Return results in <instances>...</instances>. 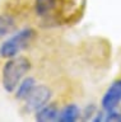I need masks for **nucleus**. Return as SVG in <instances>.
Returning a JSON list of instances; mask_svg holds the SVG:
<instances>
[{"mask_svg":"<svg viewBox=\"0 0 121 122\" xmlns=\"http://www.w3.org/2000/svg\"><path fill=\"white\" fill-rule=\"evenodd\" d=\"M31 69V62L24 56H14L1 69V84L5 92L13 93Z\"/></svg>","mask_w":121,"mask_h":122,"instance_id":"nucleus-1","label":"nucleus"},{"mask_svg":"<svg viewBox=\"0 0 121 122\" xmlns=\"http://www.w3.org/2000/svg\"><path fill=\"white\" fill-rule=\"evenodd\" d=\"M36 85V80L32 76H28V78H24L22 81L19 83V85L17 86V92H16V98L19 99V101H23V99L27 98V95L31 93V90L33 89V86Z\"/></svg>","mask_w":121,"mask_h":122,"instance_id":"nucleus-7","label":"nucleus"},{"mask_svg":"<svg viewBox=\"0 0 121 122\" xmlns=\"http://www.w3.org/2000/svg\"><path fill=\"white\" fill-rule=\"evenodd\" d=\"M80 109L77 104H68L60 111L59 122H75L80 117Z\"/></svg>","mask_w":121,"mask_h":122,"instance_id":"nucleus-6","label":"nucleus"},{"mask_svg":"<svg viewBox=\"0 0 121 122\" xmlns=\"http://www.w3.org/2000/svg\"><path fill=\"white\" fill-rule=\"evenodd\" d=\"M35 37L36 30L33 28H23L18 30L0 45V56L3 59H12L18 56L24 48L28 47Z\"/></svg>","mask_w":121,"mask_h":122,"instance_id":"nucleus-2","label":"nucleus"},{"mask_svg":"<svg viewBox=\"0 0 121 122\" xmlns=\"http://www.w3.org/2000/svg\"><path fill=\"white\" fill-rule=\"evenodd\" d=\"M94 109H96V107H94V106H90V107L88 106V107H87V108L84 109V112H83V114H82V116H83V120H84V121L90 120V117L93 116Z\"/></svg>","mask_w":121,"mask_h":122,"instance_id":"nucleus-10","label":"nucleus"},{"mask_svg":"<svg viewBox=\"0 0 121 122\" xmlns=\"http://www.w3.org/2000/svg\"><path fill=\"white\" fill-rule=\"evenodd\" d=\"M105 121L121 122V113L115 112V109H113V111H110V112H106V114H105Z\"/></svg>","mask_w":121,"mask_h":122,"instance_id":"nucleus-9","label":"nucleus"},{"mask_svg":"<svg viewBox=\"0 0 121 122\" xmlns=\"http://www.w3.org/2000/svg\"><path fill=\"white\" fill-rule=\"evenodd\" d=\"M51 89L46 85H36L33 86V89L31 90V93L27 95V98L24 99L26 104L24 108L27 112H37L38 109H41L42 107H45L48 103V101L51 99Z\"/></svg>","mask_w":121,"mask_h":122,"instance_id":"nucleus-3","label":"nucleus"},{"mask_svg":"<svg viewBox=\"0 0 121 122\" xmlns=\"http://www.w3.org/2000/svg\"><path fill=\"white\" fill-rule=\"evenodd\" d=\"M60 111L55 104H46L36 112V121L38 122H52L59 120Z\"/></svg>","mask_w":121,"mask_h":122,"instance_id":"nucleus-5","label":"nucleus"},{"mask_svg":"<svg viewBox=\"0 0 121 122\" xmlns=\"http://www.w3.org/2000/svg\"><path fill=\"white\" fill-rule=\"evenodd\" d=\"M120 102H121V79H117L106 90L101 104L105 112H110V111L115 109L120 104Z\"/></svg>","mask_w":121,"mask_h":122,"instance_id":"nucleus-4","label":"nucleus"},{"mask_svg":"<svg viewBox=\"0 0 121 122\" xmlns=\"http://www.w3.org/2000/svg\"><path fill=\"white\" fill-rule=\"evenodd\" d=\"M16 28V22L9 14L0 15V40L4 38Z\"/></svg>","mask_w":121,"mask_h":122,"instance_id":"nucleus-8","label":"nucleus"}]
</instances>
